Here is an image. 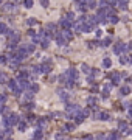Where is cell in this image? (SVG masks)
<instances>
[{"mask_svg":"<svg viewBox=\"0 0 132 140\" xmlns=\"http://www.w3.org/2000/svg\"><path fill=\"white\" fill-rule=\"evenodd\" d=\"M126 50H128V45L123 44V42H118L117 45H113V53H117V55H121Z\"/></svg>","mask_w":132,"mask_h":140,"instance_id":"obj_1","label":"cell"},{"mask_svg":"<svg viewBox=\"0 0 132 140\" xmlns=\"http://www.w3.org/2000/svg\"><path fill=\"white\" fill-rule=\"evenodd\" d=\"M8 125H9V128L11 126H16V125H19V117H17V114H9V117H8Z\"/></svg>","mask_w":132,"mask_h":140,"instance_id":"obj_2","label":"cell"},{"mask_svg":"<svg viewBox=\"0 0 132 140\" xmlns=\"http://www.w3.org/2000/svg\"><path fill=\"white\" fill-rule=\"evenodd\" d=\"M118 128H120V132H123V134H129V126H128V123H126V121H120Z\"/></svg>","mask_w":132,"mask_h":140,"instance_id":"obj_3","label":"cell"},{"mask_svg":"<svg viewBox=\"0 0 132 140\" xmlns=\"http://www.w3.org/2000/svg\"><path fill=\"white\" fill-rule=\"evenodd\" d=\"M110 78H112V84H118L120 81H121V73L113 72V73L110 75Z\"/></svg>","mask_w":132,"mask_h":140,"instance_id":"obj_4","label":"cell"},{"mask_svg":"<svg viewBox=\"0 0 132 140\" xmlns=\"http://www.w3.org/2000/svg\"><path fill=\"white\" fill-rule=\"evenodd\" d=\"M67 73H68V78L70 79H78V76H79V73H78V70H73V69H70V70H67Z\"/></svg>","mask_w":132,"mask_h":140,"instance_id":"obj_5","label":"cell"},{"mask_svg":"<svg viewBox=\"0 0 132 140\" xmlns=\"http://www.w3.org/2000/svg\"><path fill=\"white\" fill-rule=\"evenodd\" d=\"M61 34H62V37H64L65 40H70V39L73 37V33H72L70 30H64V31H62Z\"/></svg>","mask_w":132,"mask_h":140,"instance_id":"obj_6","label":"cell"},{"mask_svg":"<svg viewBox=\"0 0 132 140\" xmlns=\"http://www.w3.org/2000/svg\"><path fill=\"white\" fill-rule=\"evenodd\" d=\"M56 42H58L59 45H65V44H67V40L62 37V34H61V33H58V34H56Z\"/></svg>","mask_w":132,"mask_h":140,"instance_id":"obj_7","label":"cell"},{"mask_svg":"<svg viewBox=\"0 0 132 140\" xmlns=\"http://www.w3.org/2000/svg\"><path fill=\"white\" fill-rule=\"evenodd\" d=\"M39 70H41V73H48L51 69H50V66H48V64H45V62H44L42 66H39Z\"/></svg>","mask_w":132,"mask_h":140,"instance_id":"obj_8","label":"cell"},{"mask_svg":"<svg viewBox=\"0 0 132 140\" xmlns=\"http://www.w3.org/2000/svg\"><path fill=\"white\" fill-rule=\"evenodd\" d=\"M8 86H9V89H11V90L19 89V86H17V81H16V79H9V81H8Z\"/></svg>","mask_w":132,"mask_h":140,"instance_id":"obj_9","label":"cell"},{"mask_svg":"<svg viewBox=\"0 0 132 140\" xmlns=\"http://www.w3.org/2000/svg\"><path fill=\"white\" fill-rule=\"evenodd\" d=\"M9 30H8V27L5 25V23H0V34H8Z\"/></svg>","mask_w":132,"mask_h":140,"instance_id":"obj_10","label":"cell"},{"mask_svg":"<svg viewBox=\"0 0 132 140\" xmlns=\"http://www.w3.org/2000/svg\"><path fill=\"white\" fill-rule=\"evenodd\" d=\"M61 25H62V27H64V28H65V30H68V28H70V27H72V23H70V22H68L67 19H62V20H61Z\"/></svg>","mask_w":132,"mask_h":140,"instance_id":"obj_11","label":"cell"},{"mask_svg":"<svg viewBox=\"0 0 132 140\" xmlns=\"http://www.w3.org/2000/svg\"><path fill=\"white\" fill-rule=\"evenodd\" d=\"M131 92V89L128 86H124V87H121V89H120V93H121V95H128V93Z\"/></svg>","mask_w":132,"mask_h":140,"instance_id":"obj_12","label":"cell"},{"mask_svg":"<svg viewBox=\"0 0 132 140\" xmlns=\"http://www.w3.org/2000/svg\"><path fill=\"white\" fill-rule=\"evenodd\" d=\"M24 100L25 101H31L33 100V92H26L25 95H24Z\"/></svg>","mask_w":132,"mask_h":140,"instance_id":"obj_13","label":"cell"},{"mask_svg":"<svg viewBox=\"0 0 132 140\" xmlns=\"http://www.w3.org/2000/svg\"><path fill=\"white\" fill-rule=\"evenodd\" d=\"M118 20H120V19H118L117 16H109V17H107V22H110V23H117Z\"/></svg>","mask_w":132,"mask_h":140,"instance_id":"obj_14","label":"cell"},{"mask_svg":"<svg viewBox=\"0 0 132 140\" xmlns=\"http://www.w3.org/2000/svg\"><path fill=\"white\" fill-rule=\"evenodd\" d=\"M96 101H98V100H96L95 97H90V98H87V104H90V106H95V104H96Z\"/></svg>","mask_w":132,"mask_h":140,"instance_id":"obj_15","label":"cell"},{"mask_svg":"<svg viewBox=\"0 0 132 140\" xmlns=\"http://www.w3.org/2000/svg\"><path fill=\"white\" fill-rule=\"evenodd\" d=\"M34 139H36V140L42 139V129H36V132H34Z\"/></svg>","mask_w":132,"mask_h":140,"instance_id":"obj_16","label":"cell"},{"mask_svg":"<svg viewBox=\"0 0 132 140\" xmlns=\"http://www.w3.org/2000/svg\"><path fill=\"white\" fill-rule=\"evenodd\" d=\"M81 69H82V72H84V73L90 75V70H92V69H90V67L87 66V64H82V66H81Z\"/></svg>","mask_w":132,"mask_h":140,"instance_id":"obj_17","label":"cell"},{"mask_svg":"<svg viewBox=\"0 0 132 140\" xmlns=\"http://www.w3.org/2000/svg\"><path fill=\"white\" fill-rule=\"evenodd\" d=\"M107 140H120V136H118V132H112L110 136H109Z\"/></svg>","mask_w":132,"mask_h":140,"instance_id":"obj_18","label":"cell"},{"mask_svg":"<svg viewBox=\"0 0 132 140\" xmlns=\"http://www.w3.org/2000/svg\"><path fill=\"white\" fill-rule=\"evenodd\" d=\"M22 107H24V110H31V109L34 107V104H33V103H26V104H24Z\"/></svg>","mask_w":132,"mask_h":140,"instance_id":"obj_19","label":"cell"},{"mask_svg":"<svg viewBox=\"0 0 132 140\" xmlns=\"http://www.w3.org/2000/svg\"><path fill=\"white\" fill-rule=\"evenodd\" d=\"M112 66V61L109 59V58H106L104 61H103V67H110Z\"/></svg>","mask_w":132,"mask_h":140,"instance_id":"obj_20","label":"cell"},{"mask_svg":"<svg viewBox=\"0 0 132 140\" xmlns=\"http://www.w3.org/2000/svg\"><path fill=\"white\" fill-rule=\"evenodd\" d=\"M47 123H48V121H47V118H41V120H39V126H41V129L47 126Z\"/></svg>","mask_w":132,"mask_h":140,"instance_id":"obj_21","label":"cell"},{"mask_svg":"<svg viewBox=\"0 0 132 140\" xmlns=\"http://www.w3.org/2000/svg\"><path fill=\"white\" fill-rule=\"evenodd\" d=\"M8 81V76L5 73H0V84H3V83H6Z\"/></svg>","mask_w":132,"mask_h":140,"instance_id":"obj_22","label":"cell"},{"mask_svg":"<svg viewBox=\"0 0 132 140\" xmlns=\"http://www.w3.org/2000/svg\"><path fill=\"white\" fill-rule=\"evenodd\" d=\"M128 5H129L128 2H118V6L121 9H128Z\"/></svg>","mask_w":132,"mask_h":140,"instance_id":"obj_23","label":"cell"},{"mask_svg":"<svg viewBox=\"0 0 132 140\" xmlns=\"http://www.w3.org/2000/svg\"><path fill=\"white\" fill-rule=\"evenodd\" d=\"M110 42H112V39H110V37H106V39L101 42V45H103V47H107V45L110 44Z\"/></svg>","mask_w":132,"mask_h":140,"instance_id":"obj_24","label":"cell"},{"mask_svg":"<svg viewBox=\"0 0 132 140\" xmlns=\"http://www.w3.org/2000/svg\"><path fill=\"white\" fill-rule=\"evenodd\" d=\"M61 100H62V101H68V93L61 92Z\"/></svg>","mask_w":132,"mask_h":140,"instance_id":"obj_25","label":"cell"},{"mask_svg":"<svg viewBox=\"0 0 132 140\" xmlns=\"http://www.w3.org/2000/svg\"><path fill=\"white\" fill-rule=\"evenodd\" d=\"M36 23H37V20L34 19V17H31V19H28V25H30V27H33V25H36Z\"/></svg>","mask_w":132,"mask_h":140,"instance_id":"obj_26","label":"cell"},{"mask_svg":"<svg viewBox=\"0 0 132 140\" xmlns=\"http://www.w3.org/2000/svg\"><path fill=\"white\" fill-rule=\"evenodd\" d=\"M120 62H121V64H126V62H129V59H128V56H124V55H121V58H120Z\"/></svg>","mask_w":132,"mask_h":140,"instance_id":"obj_27","label":"cell"},{"mask_svg":"<svg viewBox=\"0 0 132 140\" xmlns=\"http://www.w3.org/2000/svg\"><path fill=\"white\" fill-rule=\"evenodd\" d=\"M25 128H26V123L20 121V123H19V129H20V131H25Z\"/></svg>","mask_w":132,"mask_h":140,"instance_id":"obj_28","label":"cell"},{"mask_svg":"<svg viewBox=\"0 0 132 140\" xmlns=\"http://www.w3.org/2000/svg\"><path fill=\"white\" fill-rule=\"evenodd\" d=\"M30 87H31V90H33V92H37V90H39V86H37V84H31Z\"/></svg>","mask_w":132,"mask_h":140,"instance_id":"obj_29","label":"cell"},{"mask_svg":"<svg viewBox=\"0 0 132 140\" xmlns=\"http://www.w3.org/2000/svg\"><path fill=\"white\" fill-rule=\"evenodd\" d=\"M24 5H25L26 8H31V6H33V2H31V0H26V2H25Z\"/></svg>","mask_w":132,"mask_h":140,"instance_id":"obj_30","label":"cell"},{"mask_svg":"<svg viewBox=\"0 0 132 140\" xmlns=\"http://www.w3.org/2000/svg\"><path fill=\"white\" fill-rule=\"evenodd\" d=\"M5 101H6V95L2 93V95H0V103H5Z\"/></svg>","mask_w":132,"mask_h":140,"instance_id":"obj_31","label":"cell"},{"mask_svg":"<svg viewBox=\"0 0 132 140\" xmlns=\"http://www.w3.org/2000/svg\"><path fill=\"white\" fill-rule=\"evenodd\" d=\"M0 62L2 64H6L8 61H6V56H0Z\"/></svg>","mask_w":132,"mask_h":140,"instance_id":"obj_32","label":"cell"},{"mask_svg":"<svg viewBox=\"0 0 132 140\" xmlns=\"http://www.w3.org/2000/svg\"><path fill=\"white\" fill-rule=\"evenodd\" d=\"M96 140H104V136H103V134H98V136H96Z\"/></svg>","mask_w":132,"mask_h":140,"instance_id":"obj_33","label":"cell"},{"mask_svg":"<svg viewBox=\"0 0 132 140\" xmlns=\"http://www.w3.org/2000/svg\"><path fill=\"white\" fill-rule=\"evenodd\" d=\"M47 28H48V30H54V25H53V23H48Z\"/></svg>","mask_w":132,"mask_h":140,"instance_id":"obj_34","label":"cell"},{"mask_svg":"<svg viewBox=\"0 0 132 140\" xmlns=\"http://www.w3.org/2000/svg\"><path fill=\"white\" fill-rule=\"evenodd\" d=\"M84 140H93V137L92 136H84Z\"/></svg>","mask_w":132,"mask_h":140,"instance_id":"obj_35","label":"cell"},{"mask_svg":"<svg viewBox=\"0 0 132 140\" xmlns=\"http://www.w3.org/2000/svg\"><path fill=\"white\" fill-rule=\"evenodd\" d=\"M101 34H103V31H101V30H96V36L101 37Z\"/></svg>","mask_w":132,"mask_h":140,"instance_id":"obj_36","label":"cell"},{"mask_svg":"<svg viewBox=\"0 0 132 140\" xmlns=\"http://www.w3.org/2000/svg\"><path fill=\"white\" fill-rule=\"evenodd\" d=\"M128 50H131V51H132V42H129V45H128Z\"/></svg>","mask_w":132,"mask_h":140,"instance_id":"obj_37","label":"cell"},{"mask_svg":"<svg viewBox=\"0 0 132 140\" xmlns=\"http://www.w3.org/2000/svg\"><path fill=\"white\" fill-rule=\"evenodd\" d=\"M129 62H131V64H132V56H129Z\"/></svg>","mask_w":132,"mask_h":140,"instance_id":"obj_38","label":"cell"},{"mask_svg":"<svg viewBox=\"0 0 132 140\" xmlns=\"http://www.w3.org/2000/svg\"><path fill=\"white\" fill-rule=\"evenodd\" d=\"M129 134H132V128H131V131H129Z\"/></svg>","mask_w":132,"mask_h":140,"instance_id":"obj_39","label":"cell"}]
</instances>
